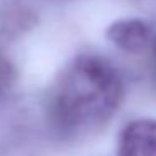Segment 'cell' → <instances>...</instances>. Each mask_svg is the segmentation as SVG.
Wrapping results in <instances>:
<instances>
[{"mask_svg":"<svg viewBox=\"0 0 156 156\" xmlns=\"http://www.w3.org/2000/svg\"><path fill=\"white\" fill-rule=\"evenodd\" d=\"M151 49H153V52L156 54V34H154V39H153V45H151Z\"/></svg>","mask_w":156,"mask_h":156,"instance_id":"8992f818","label":"cell"},{"mask_svg":"<svg viewBox=\"0 0 156 156\" xmlns=\"http://www.w3.org/2000/svg\"><path fill=\"white\" fill-rule=\"evenodd\" d=\"M116 156H156V118L136 116L118 129Z\"/></svg>","mask_w":156,"mask_h":156,"instance_id":"7a4b0ae2","label":"cell"},{"mask_svg":"<svg viewBox=\"0 0 156 156\" xmlns=\"http://www.w3.org/2000/svg\"><path fill=\"white\" fill-rule=\"evenodd\" d=\"M35 22L34 12H30L24 5H10L0 15V30L5 35H15L30 29Z\"/></svg>","mask_w":156,"mask_h":156,"instance_id":"277c9868","label":"cell"},{"mask_svg":"<svg viewBox=\"0 0 156 156\" xmlns=\"http://www.w3.org/2000/svg\"><path fill=\"white\" fill-rule=\"evenodd\" d=\"M124 98L126 81L118 66L101 54L81 52L61 69L49 89V128L62 139H87L111 124Z\"/></svg>","mask_w":156,"mask_h":156,"instance_id":"6da1fadb","label":"cell"},{"mask_svg":"<svg viewBox=\"0 0 156 156\" xmlns=\"http://www.w3.org/2000/svg\"><path fill=\"white\" fill-rule=\"evenodd\" d=\"M154 34V29L148 20L134 17L119 19V20L112 22L106 30L108 41L118 51L133 55L141 54L146 49L151 47Z\"/></svg>","mask_w":156,"mask_h":156,"instance_id":"3957f363","label":"cell"},{"mask_svg":"<svg viewBox=\"0 0 156 156\" xmlns=\"http://www.w3.org/2000/svg\"><path fill=\"white\" fill-rule=\"evenodd\" d=\"M17 81V69L7 54L0 51V96L9 92Z\"/></svg>","mask_w":156,"mask_h":156,"instance_id":"5b68a950","label":"cell"}]
</instances>
